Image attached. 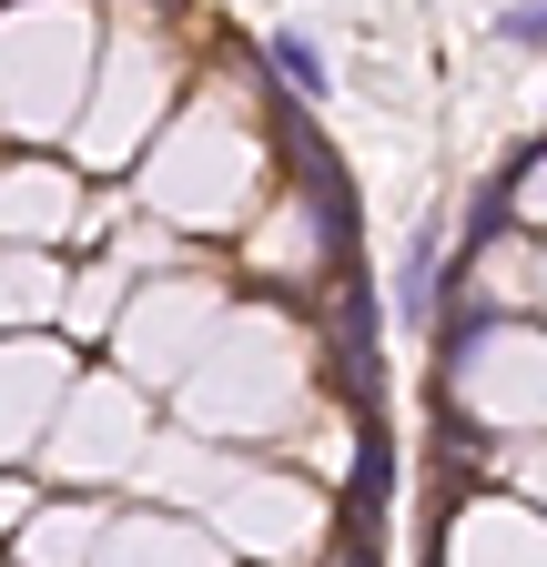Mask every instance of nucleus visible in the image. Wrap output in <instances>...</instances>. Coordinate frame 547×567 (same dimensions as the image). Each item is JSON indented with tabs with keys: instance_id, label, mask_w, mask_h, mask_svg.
Here are the masks:
<instances>
[{
	"instance_id": "f03ea898",
	"label": "nucleus",
	"mask_w": 547,
	"mask_h": 567,
	"mask_svg": "<svg viewBox=\"0 0 547 567\" xmlns=\"http://www.w3.org/2000/svg\"><path fill=\"white\" fill-rule=\"evenodd\" d=\"M497 41H517V51H547V0H527V11H497Z\"/></svg>"
},
{
	"instance_id": "f257e3e1",
	"label": "nucleus",
	"mask_w": 547,
	"mask_h": 567,
	"mask_svg": "<svg viewBox=\"0 0 547 567\" xmlns=\"http://www.w3.org/2000/svg\"><path fill=\"white\" fill-rule=\"evenodd\" d=\"M274 61H285V82H295V92H305V102H314V92H324V51H314V41H305V31H274Z\"/></svg>"
}]
</instances>
